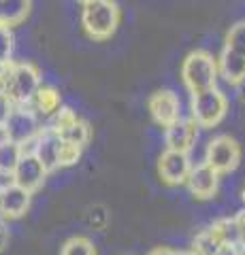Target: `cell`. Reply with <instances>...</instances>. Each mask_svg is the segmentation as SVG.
I'll list each match as a JSON object with an SVG mask.
<instances>
[{"label": "cell", "instance_id": "1", "mask_svg": "<svg viewBox=\"0 0 245 255\" xmlns=\"http://www.w3.org/2000/svg\"><path fill=\"white\" fill-rule=\"evenodd\" d=\"M41 85L43 75L32 62L13 60L0 68V92L11 100V105H30Z\"/></svg>", "mask_w": 245, "mask_h": 255}, {"label": "cell", "instance_id": "2", "mask_svg": "<svg viewBox=\"0 0 245 255\" xmlns=\"http://www.w3.org/2000/svg\"><path fill=\"white\" fill-rule=\"evenodd\" d=\"M218 62V75L228 85H241L245 81V21H239L228 30L222 53Z\"/></svg>", "mask_w": 245, "mask_h": 255}, {"label": "cell", "instance_id": "3", "mask_svg": "<svg viewBox=\"0 0 245 255\" xmlns=\"http://www.w3.org/2000/svg\"><path fill=\"white\" fill-rule=\"evenodd\" d=\"M120 6L115 0H90L83 2L81 26L92 41H107L120 26Z\"/></svg>", "mask_w": 245, "mask_h": 255}, {"label": "cell", "instance_id": "4", "mask_svg": "<svg viewBox=\"0 0 245 255\" xmlns=\"http://www.w3.org/2000/svg\"><path fill=\"white\" fill-rule=\"evenodd\" d=\"M218 77V62L209 51L196 49L188 53L181 64V81L190 94H201L216 87Z\"/></svg>", "mask_w": 245, "mask_h": 255}, {"label": "cell", "instance_id": "5", "mask_svg": "<svg viewBox=\"0 0 245 255\" xmlns=\"http://www.w3.org/2000/svg\"><path fill=\"white\" fill-rule=\"evenodd\" d=\"M228 109H231V102H228L226 94L218 87L192 94V100H190V117L196 122V126L205 128V130L222 124V119L228 115Z\"/></svg>", "mask_w": 245, "mask_h": 255}, {"label": "cell", "instance_id": "6", "mask_svg": "<svg viewBox=\"0 0 245 255\" xmlns=\"http://www.w3.org/2000/svg\"><path fill=\"white\" fill-rule=\"evenodd\" d=\"M43 126L45 124L41 122V117L34 113L30 105H13L2 128H4L9 140H13L15 145H19L21 149H26V147H30V142L38 136Z\"/></svg>", "mask_w": 245, "mask_h": 255}, {"label": "cell", "instance_id": "7", "mask_svg": "<svg viewBox=\"0 0 245 255\" xmlns=\"http://www.w3.org/2000/svg\"><path fill=\"white\" fill-rule=\"evenodd\" d=\"M205 164L218 174H231L241 164V145L228 134H220L209 140L205 149Z\"/></svg>", "mask_w": 245, "mask_h": 255}, {"label": "cell", "instance_id": "8", "mask_svg": "<svg viewBox=\"0 0 245 255\" xmlns=\"http://www.w3.org/2000/svg\"><path fill=\"white\" fill-rule=\"evenodd\" d=\"M45 126L51 128V130L56 132L64 142H70V145H77L81 149L92 140L90 124L79 117L77 111H73L70 107H62Z\"/></svg>", "mask_w": 245, "mask_h": 255}, {"label": "cell", "instance_id": "9", "mask_svg": "<svg viewBox=\"0 0 245 255\" xmlns=\"http://www.w3.org/2000/svg\"><path fill=\"white\" fill-rule=\"evenodd\" d=\"M47 177H49V172H47L45 166L38 162V157L32 153V151L23 149L17 164H15V168H13V183L15 185L30 191V194H36V191L45 185Z\"/></svg>", "mask_w": 245, "mask_h": 255}, {"label": "cell", "instance_id": "10", "mask_svg": "<svg viewBox=\"0 0 245 255\" xmlns=\"http://www.w3.org/2000/svg\"><path fill=\"white\" fill-rule=\"evenodd\" d=\"M147 109L154 122L160 128H169L181 117V100L173 90H158L149 96Z\"/></svg>", "mask_w": 245, "mask_h": 255}, {"label": "cell", "instance_id": "11", "mask_svg": "<svg viewBox=\"0 0 245 255\" xmlns=\"http://www.w3.org/2000/svg\"><path fill=\"white\" fill-rule=\"evenodd\" d=\"M190 168H192V162H190V153H181V151H171L167 149L158 159V174L164 185L177 187L184 185Z\"/></svg>", "mask_w": 245, "mask_h": 255}, {"label": "cell", "instance_id": "12", "mask_svg": "<svg viewBox=\"0 0 245 255\" xmlns=\"http://www.w3.org/2000/svg\"><path fill=\"white\" fill-rule=\"evenodd\" d=\"M201 128L196 126L192 117H179L175 124L164 128V145L171 151H181V153H190L194 149L196 140H199Z\"/></svg>", "mask_w": 245, "mask_h": 255}, {"label": "cell", "instance_id": "13", "mask_svg": "<svg viewBox=\"0 0 245 255\" xmlns=\"http://www.w3.org/2000/svg\"><path fill=\"white\" fill-rule=\"evenodd\" d=\"M28 151L38 157V162L45 166L47 172H56L58 168V157H60V149H62V138L58 136L51 128L43 126V130L38 132V136L30 142V147H26Z\"/></svg>", "mask_w": 245, "mask_h": 255}, {"label": "cell", "instance_id": "14", "mask_svg": "<svg viewBox=\"0 0 245 255\" xmlns=\"http://www.w3.org/2000/svg\"><path fill=\"white\" fill-rule=\"evenodd\" d=\"M186 185L188 191L192 194L196 200H209L218 194V187H220V174L209 168L207 164H196L190 168V174L186 179Z\"/></svg>", "mask_w": 245, "mask_h": 255}, {"label": "cell", "instance_id": "15", "mask_svg": "<svg viewBox=\"0 0 245 255\" xmlns=\"http://www.w3.org/2000/svg\"><path fill=\"white\" fill-rule=\"evenodd\" d=\"M32 196L30 191L17 187L13 183L11 187H6L0 191V217L6 221H15L21 219L23 215L30 211V204H32Z\"/></svg>", "mask_w": 245, "mask_h": 255}, {"label": "cell", "instance_id": "16", "mask_svg": "<svg viewBox=\"0 0 245 255\" xmlns=\"http://www.w3.org/2000/svg\"><path fill=\"white\" fill-rule=\"evenodd\" d=\"M30 107H32L34 113L41 117V122L47 124L64 105H62V94H60L58 87L41 85L36 90V94L32 96V100H30Z\"/></svg>", "mask_w": 245, "mask_h": 255}, {"label": "cell", "instance_id": "17", "mask_svg": "<svg viewBox=\"0 0 245 255\" xmlns=\"http://www.w3.org/2000/svg\"><path fill=\"white\" fill-rule=\"evenodd\" d=\"M32 9V0H0V23L11 30L21 26Z\"/></svg>", "mask_w": 245, "mask_h": 255}, {"label": "cell", "instance_id": "18", "mask_svg": "<svg viewBox=\"0 0 245 255\" xmlns=\"http://www.w3.org/2000/svg\"><path fill=\"white\" fill-rule=\"evenodd\" d=\"M60 255H96V247L90 238L85 236H73L62 245Z\"/></svg>", "mask_w": 245, "mask_h": 255}, {"label": "cell", "instance_id": "19", "mask_svg": "<svg viewBox=\"0 0 245 255\" xmlns=\"http://www.w3.org/2000/svg\"><path fill=\"white\" fill-rule=\"evenodd\" d=\"M15 53V34L9 26L0 23V68H4L6 64L13 62Z\"/></svg>", "mask_w": 245, "mask_h": 255}, {"label": "cell", "instance_id": "20", "mask_svg": "<svg viewBox=\"0 0 245 255\" xmlns=\"http://www.w3.org/2000/svg\"><path fill=\"white\" fill-rule=\"evenodd\" d=\"M21 147L15 145L13 140H4L2 145H0V170H9L13 172L15 164H17V159L21 155Z\"/></svg>", "mask_w": 245, "mask_h": 255}, {"label": "cell", "instance_id": "21", "mask_svg": "<svg viewBox=\"0 0 245 255\" xmlns=\"http://www.w3.org/2000/svg\"><path fill=\"white\" fill-rule=\"evenodd\" d=\"M83 149L77 145H70V142L62 140V149H60V157H58V168H70L75 166L79 159H81Z\"/></svg>", "mask_w": 245, "mask_h": 255}, {"label": "cell", "instance_id": "22", "mask_svg": "<svg viewBox=\"0 0 245 255\" xmlns=\"http://www.w3.org/2000/svg\"><path fill=\"white\" fill-rule=\"evenodd\" d=\"M235 234H237V247L245 253V209L235 215Z\"/></svg>", "mask_w": 245, "mask_h": 255}, {"label": "cell", "instance_id": "23", "mask_svg": "<svg viewBox=\"0 0 245 255\" xmlns=\"http://www.w3.org/2000/svg\"><path fill=\"white\" fill-rule=\"evenodd\" d=\"M9 243H11V228H9V221L0 217V255H2L6 249H9Z\"/></svg>", "mask_w": 245, "mask_h": 255}, {"label": "cell", "instance_id": "24", "mask_svg": "<svg viewBox=\"0 0 245 255\" xmlns=\"http://www.w3.org/2000/svg\"><path fill=\"white\" fill-rule=\"evenodd\" d=\"M11 109H13V105H11V100L6 98V96L0 92V128L4 126V122H6V117H9V113H11Z\"/></svg>", "mask_w": 245, "mask_h": 255}, {"label": "cell", "instance_id": "25", "mask_svg": "<svg viewBox=\"0 0 245 255\" xmlns=\"http://www.w3.org/2000/svg\"><path fill=\"white\" fill-rule=\"evenodd\" d=\"M11 185H13V172L0 170V191L6 189V187H11Z\"/></svg>", "mask_w": 245, "mask_h": 255}, {"label": "cell", "instance_id": "26", "mask_svg": "<svg viewBox=\"0 0 245 255\" xmlns=\"http://www.w3.org/2000/svg\"><path fill=\"white\" fill-rule=\"evenodd\" d=\"M216 255H245V253L237 245H224V247H220V251Z\"/></svg>", "mask_w": 245, "mask_h": 255}, {"label": "cell", "instance_id": "27", "mask_svg": "<svg viewBox=\"0 0 245 255\" xmlns=\"http://www.w3.org/2000/svg\"><path fill=\"white\" fill-rule=\"evenodd\" d=\"M177 251H173V249H169V247H156V249H152L147 255H175Z\"/></svg>", "mask_w": 245, "mask_h": 255}, {"label": "cell", "instance_id": "28", "mask_svg": "<svg viewBox=\"0 0 245 255\" xmlns=\"http://www.w3.org/2000/svg\"><path fill=\"white\" fill-rule=\"evenodd\" d=\"M4 140H9V136H6V132H4V128H0V145H2Z\"/></svg>", "mask_w": 245, "mask_h": 255}, {"label": "cell", "instance_id": "29", "mask_svg": "<svg viewBox=\"0 0 245 255\" xmlns=\"http://www.w3.org/2000/svg\"><path fill=\"white\" fill-rule=\"evenodd\" d=\"M241 200H243V204H245V183H243V189H241Z\"/></svg>", "mask_w": 245, "mask_h": 255}, {"label": "cell", "instance_id": "30", "mask_svg": "<svg viewBox=\"0 0 245 255\" xmlns=\"http://www.w3.org/2000/svg\"><path fill=\"white\" fill-rule=\"evenodd\" d=\"M175 255H194L192 251H179V253H175Z\"/></svg>", "mask_w": 245, "mask_h": 255}, {"label": "cell", "instance_id": "31", "mask_svg": "<svg viewBox=\"0 0 245 255\" xmlns=\"http://www.w3.org/2000/svg\"><path fill=\"white\" fill-rule=\"evenodd\" d=\"M79 2H81V4H83V2H90V0H79Z\"/></svg>", "mask_w": 245, "mask_h": 255}, {"label": "cell", "instance_id": "32", "mask_svg": "<svg viewBox=\"0 0 245 255\" xmlns=\"http://www.w3.org/2000/svg\"><path fill=\"white\" fill-rule=\"evenodd\" d=\"M120 255H132V253H120Z\"/></svg>", "mask_w": 245, "mask_h": 255}]
</instances>
